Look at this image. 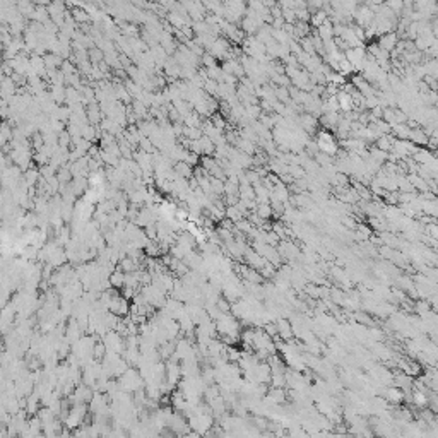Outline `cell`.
<instances>
[{
  "label": "cell",
  "instance_id": "obj_1",
  "mask_svg": "<svg viewBox=\"0 0 438 438\" xmlns=\"http://www.w3.org/2000/svg\"><path fill=\"white\" fill-rule=\"evenodd\" d=\"M214 414L211 411H202V413H195L193 416L188 419V424H190V431H195L198 435H207L209 431L214 430Z\"/></svg>",
  "mask_w": 438,
  "mask_h": 438
},
{
  "label": "cell",
  "instance_id": "obj_2",
  "mask_svg": "<svg viewBox=\"0 0 438 438\" xmlns=\"http://www.w3.org/2000/svg\"><path fill=\"white\" fill-rule=\"evenodd\" d=\"M317 147L327 156H334L337 152V144L334 141L332 134L327 130H320L317 134Z\"/></svg>",
  "mask_w": 438,
  "mask_h": 438
},
{
  "label": "cell",
  "instance_id": "obj_3",
  "mask_svg": "<svg viewBox=\"0 0 438 438\" xmlns=\"http://www.w3.org/2000/svg\"><path fill=\"white\" fill-rule=\"evenodd\" d=\"M125 276H127V274L124 272V270H120V267L118 265H116V269L113 270V272H111V276H110V279H108V281H110V284H111V288H115V290H124L125 288Z\"/></svg>",
  "mask_w": 438,
  "mask_h": 438
},
{
  "label": "cell",
  "instance_id": "obj_4",
  "mask_svg": "<svg viewBox=\"0 0 438 438\" xmlns=\"http://www.w3.org/2000/svg\"><path fill=\"white\" fill-rule=\"evenodd\" d=\"M403 397H404V392L401 389H389V390H387V399H389L390 403H394V404L403 403Z\"/></svg>",
  "mask_w": 438,
  "mask_h": 438
},
{
  "label": "cell",
  "instance_id": "obj_5",
  "mask_svg": "<svg viewBox=\"0 0 438 438\" xmlns=\"http://www.w3.org/2000/svg\"><path fill=\"white\" fill-rule=\"evenodd\" d=\"M276 325H277V331H279V334H281V336L284 337V339H288V337H291V334H293V331H291V324H288L286 320H279V322H277Z\"/></svg>",
  "mask_w": 438,
  "mask_h": 438
},
{
  "label": "cell",
  "instance_id": "obj_6",
  "mask_svg": "<svg viewBox=\"0 0 438 438\" xmlns=\"http://www.w3.org/2000/svg\"><path fill=\"white\" fill-rule=\"evenodd\" d=\"M394 45H395V34H392V33H389V34H385L382 38V42H380V48L382 50H392L394 48Z\"/></svg>",
  "mask_w": 438,
  "mask_h": 438
},
{
  "label": "cell",
  "instance_id": "obj_7",
  "mask_svg": "<svg viewBox=\"0 0 438 438\" xmlns=\"http://www.w3.org/2000/svg\"><path fill=\"white\" fill-rule=\"evenodd\" d=\"M411 401H413L414 404H418L419 408H423V406H426V403H428L426 395H424V392H421V390L413 392V397H411Z\"/></svg>",
  "mask_w": 438,
  "mask_h": 438
},
{
  "label": "cell",
  "instance_id": "obj_8",
  "mask_svg": "<svg viewBox=\"0 0 438 438\" xmlns=\"http://www.w3.org/2000/svg\"><path fill=\"white\" fill-rule=\"evenodd\" d=\"M74 19L77 22H88L89 19H91V16H89L88 12L83 9V11H74Z\"/></svg>",
  "mask_w": 438,
  "mask_h": 438
},
{
  "label": "cell",
  "instance_id": "obj_9",
  "mask_svg": "<svg viewBox=\"0 0 438 438\" xmlns=\"http://www.w3.org/2000/svg\"><path fill=\"white\" fill-rule=\"evenodd\" d=\"M180 438H204V436L198 435V433H195V431H188L187 435H183V436H180Z\"/></svg>",
  "mask_w": 438,
  "mask_h": 438
}]
</instances>
